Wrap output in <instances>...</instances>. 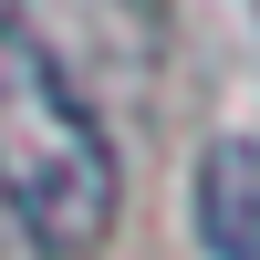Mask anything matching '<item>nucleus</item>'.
Wrapping results in <instances>:
<instances>
[{"label":"nucleus","instance_id":"obj_1","mask_svg":"<svg viewBox=\"0 0 260 260\" xmlns=\"http://www.w3.org/2000/svg\"><path fill=\"white\" fill-rule=\"evenodd\" d=\"M115 146L31 21H0V208L42 260H94L115 229Z\"/></svg>","mask_w":260,"mask_h":260},{"label":"nucleus","instance_id":"obj_2","mask_svg":"<svg viewBox=\"0 0 260 260\" xmlns=\"http://www.w3.org/2000/svg\"><path fill=\"white\" fill-rule=\"evenodd\" d=\"M198 240H208V260H260V146L250 136H208V156H198Z\"/></svg>","mask_w":260,"mask_h":260}]
</instances>
